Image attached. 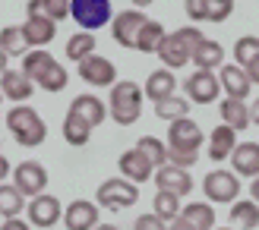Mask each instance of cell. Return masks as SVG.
I'll use <instances>...</instances> for the list:
<instances>
[{"label": "cell", "mask_w": 259, "mask_h": 230, "mask_svg": "<svg viewBox=\"0 0 259 230\" xmlns=\"http://www.w3.org/2000/svg\"><path fill=\"white\" fill-rule=\"evenodd\" d=\"M76 73H79V79L85 85H95V88H105V85L117 82V67H114L108 57H101V54H92V57L79 60L76 63Z\"/></svg>", "instance_id": "8"}, {"label": "cell", "mask_w": 259, "mask_h": 230, "mask_svg": "<svg viewBox=\"0 0 259 230\" xmlns=\"http://www.w3.org/2000/svg\"><path fill=\"white\" fill-rule=\"evenodd\" d=\"M190 113V101L187 98H177V95H171V98H164V101H155V117L158 120H180V117H187Z\"/></svg>", "instance_id": "36"}, {"label": "cell", "mask_w": 259, "mask_h": 230, "mask_svg": "<svg viewBox=\"0 0 259 230\" xmlns=\"http://www.w3.org/2000/svg\"><path fill=\"white\" fill-rule=\"evenodd\" d=\"M60 218H63V205H60L57 196L41 193V196H35V199L29 202V224H32V227H45V230H51Z\"/></svg>", "instance_id": "11"}, {"label": "cell", "mask_w": 259, "mask_h": 230, "mask_svg": "<svg viewBox=\"0 0 259 230\" xmlns=\"http://www.w3.org/2000/svg\"><path fill=\"white\" fill-rule=\"evenodd\" d=\"M155 186L164 189V193H174V196H190L193 193V177L187 167H174V164H161L155 170Z\"/></svg>", "instance_id": "12"}, {"label": "cell", "mask_w": 259, "mask_h": 230, "mask_svg": "<svg viewBox=\"0 0 259 230\" xmlns=\"http://www.w3.org/2000/svg\"><path fill=\"white\" fill-rule=\"evenodd\" d=\"M180 218L193 230H215V211H212L209 202H190V205L180 211Z\"/></svg>", "instance_id": "25"}, {"label": "cell", "mask_w": 259, "mask_h": 230, "mask_svg": "<svg viewBox=\"0 0 259 230\" xmlns=\"http://www.w3.org/2000/svg\"><path fill=\"white\" fill-rule=\"evenodd\" d=\"M234 145H237V133L231 130V126H225V123L215 126L212 136H209V158L212 161H228Z\"/></svg>", "instance_id": "23"}, {"label": "cell", "mask_w": 259, "mask_h": 230, "mask_svg": "<svg viewBox=\"0 0 259 230\" xmlns=\"http://www.w3.org/2000/svg\"><path fill=\"white\" fill-rule=\"evenodd\" d=\"M250 123H256V126H259V98L253 101V107H250Z\"/></svg>", "instance_id": "48"}, {"label": "cell", "mask_w": 259, "mask_h": 230, "mask_svg": "<svg viewBox=\"0 0 259 230\" xmlns=\"http://www.w3.org/2000/svg\"><path fill=\"white\" fill-rule=\"evenodd\" d=\"M202 193L209 202H222V205H231L240 196V177L228 174V170H209L202 180Z\"/></svg>", "instance_id": "6"}, {"label": "cell", "mask_w": 259, "mask_h": 230, "mask_svg": "<svg viewBox=\"0 0 259 230\" xmlns=\"http://www.w3.org/2000/svg\"><path fill=\"white\" fill-rule=\"evenodd\" d=\"M164 25L161 22H155V19H146V25L139 29L136 35V50H142V54H158V47L164 41Z\"/></svg>", "instance_id": "26"}, {"label": "cell", "mask_w": 259, "mask_h": 230, "mask_svg": "<svg viewBox=\"0 0 259 230\" xmlns=\"http://www.w3.org/2000/svg\"><path fill=\"white\" fill-rule=\"evenodd\" d=\"M7 60H10V57L4 54V50H0V76H4V73H7Z\"/></svg>", "instance_id": "49"}, {"label": "cell", "mask_w": 259, "mask_h": 230, "mask_svg": "<svg viewBox=\"0 0 259 230\" xmlns=\"http://www.w3.org/2000/svg\"><path fill=\"white\" fill-rule=\"evenodd\" d=\"M167 230H193V227H190V224H187V221H184V218L177 214V218H174L171 224H167Z\"/></svg>", "instance_id": "45"}, {"label": "cell", "mask_w": 259, "mask_h": 230, "mask_svg": "<svg viewBox=\"0 0 259 230\" xmlns=\"http://www.w3.org/2000/svg\"><path fill=\"white\" fill-rule=\"evenodd\" d=\"M7 174H10V161H7L4 155H0V183L7 180Z\"/></svg>", "instance_id": "46"}, {"label": "cell", "mask_w": 259, "mask_h": 230, "mask_svg": "<svg viewBox=\"0 0 259 230\" xmlns=\"http://www.w3.org/2000/svg\"><path fill=\"white\" fill-rule=\"evenodd\" d=\"M139 202V189L136 183H130L126 177H111L98 186V202L95 205L108 208V211H123V208H133Z\"/></svg>", "instance_id": "4"}, {"label": "cell", "mask_w": 259, "mask_h": 230, "mask_svg": "<svg viewBox=\"0 0 259 230\" xmlns=\"http://www.w3.org/2000/svg\"><path fill=\"white\" fill-rule=\"evenodd\" d=\"M25 35H22V25H7V29H0V50H4L7 57H25L29 50H25Z\"/></svg>", "instance_id": "31"}, {"label": "cell", "mask_w": 259, "mask_h": 230, "mask_svg": "<svg viewBox=\"0 0 259 230\" xmlns=\"http://www.w3.org/2000/svg\"><path fill=\"white\" fill-rule=\"evenodd\" d=\"M146 13L142 10H123L117 13V16L111 19V35H114V41H117L120 47H136V35L139 29L146 25Z\"/></svg>", "instance_id": "10"}, {"label": "cell", "mask_w": 259, "mask_h": 230, "mask_svg": "<svg viewBox=\"0 0 259 230\" xmlns=\"http://www.w3.org/2000/svg\"><path fill=\"white\" fill-rule=\"evenodd\" d=\"M136 151L152 164L155 170H158L161 164H167V145L161 142V139H155V136H142L139 142H136Z\"/></svg>", "instance_id": "32"}, {"label": "cell", "mask_w": 259, "mask_h": 230, "mask_svg": "<svg viewBox=\"0 0 259 230\" xmlns=\"http://www.w3.org/2000/svg\"><path fill=\"white\" fill-rule=\"evenodd\" d=\"M184 92L190 104H215L218 95H222V85H218L215 70H196L184 82Z\"/></svg>", "instance_id": "7"}, {"label": "cell", "mask_w": 259, "mask_h": 230, "mask_svg": "<svg viewBox=\"0 0 259 230\" xmlns=\"http://www.w3.org/2000/svg\"><path fill=\"white\" fill-rule=\"evenodd\" d=\"M152 211L158 214L161 221H167L171 224L174 218L184 208H180V196H174V193H164V189H158V193H155V199H152Z\"/></svg>", "instance_id": "35"}, {"label": "cell", "mask_w": 259, "mask_h": 230, "mask_svg": "<svg viewBox=\"0 0 259 230\" xmlns=\"http://www.w3.org/2000/svg\"><path fill=\"white\" fill-rule=\"evenodd\" d=\"M29 16H48V19H70V0H29Z\"/></svg>", "instance_id": "29"}, {"label": "cell", "mask_w": 259, "mask_h": 230, "mask_svg": "<svg viewBox=\"0 0 259 230\" xmlns=\"http://www.w3.org/2000/svg\"><path fill=\"white\" fill-rule=\"evenodd\" d=\"M215 230H231V227H215Z\"/></svg>", "instance_id": "52"}, {"label": "cell", "mask_w": 259, "mask_h": 230, "mask_svg": "<svg viewBox=\"0 0 259 230\" xmlns=\"http://www.w3.org/2000/svg\"><path fill=\"white\" fill-rule=\"evenodd\" d=\"M7 130L22 148H38L48 139V126L41 120V113L29 104H16L7 113Z\"/></svg>", "instance_id": "2"}, {"label": "cell", "mask_w": 259, "mask_h": 230, "mask_svg": "<svg viewBox=\"0 0 259 230\" xmlns=\"http://www.w3.org/2000/svg\"><path fill=\"white\" fill-rule=\"evenodd\" d=\"M231 167L237 177H259V142H237L231 151Z\"/></svg>", "instance_id": "15"}, {"label": "cell", "mask_w": 259, "mask_h": 230, "mask_svg": "<svg viewBox=\"0 0 259 230\" xmlns=\"http://www.w3.org/2000/svg\"><path fill=\"white\" fill-rule=\"evenodd\" d=\"M130 4H133L136 10H142V7H149V4H155V0H130Z\"/></svg>", "instance_id": "50"}, {"label": "cell", "mask_w": 259, "mask_h": 230, "mask_svg": "<svg viewBox=\"0 0 259 230\" xmlns=\"http://www.w3.org/2000/svg\"><path fill=\"white\" fill-rule=\"evenodd\" d=\"M250 193H253L250 199H253L256 205H259V177H253V183H250Z\"/></svg>", "instance_id": "47"}, {"label": "cell", "mask_w": 259, "mask_h": 230, "mask_svg": "<svg viewBox=\"0 0 259 230\" xmlns=\"http://www.w3.org/2000/svg\"><path fill=\"white\" fill-rule=\"evenodd\" d=\"M199 148H202V130L190 117L167 123V164L190 170L199 161Z\"/></svg>", "instance_id": "1"}, {"label": "cell", "mask_w": 259, "mask_h": 230, "mask_svg": "<svg viewBox=\"0 0 259 230\" xmlns=\"http://www.w3.org/2000/svg\"><path fill=\"white\" fill-rule=\"evenodd\" d=\"M22 208H25V196L16 186L0 183V218H19Z\"/></svg>", "instance_id": "33"}, {"label": "cell", "mask_w": 259, "mask_h": 230, "mask_svg": "<svg viewBox=\"0 0 259 230\" xmlns=\"http://www.w3.org/2000/svg\"><path fill=\"white\" fill-rule=\"evenodd\" d=\"M117 167H120V174L126 177L130 183H146V180H152V164L142 158L136 148L123 151L120 161H117Z\"/></svg>", "instance_id": "18"}, {"label": "cell", "mask_w": 259, "mask_h": 230, "mask_svg": "<svg viewBox=\"0 0 259 230\" xmlns=\"http://www.w3.org/2000/svg\"><path fill=\"white\" fill-rule=\"evenodd\" d=\"M13 186L19 189L22 196H41L45 186H48V170L41 161H22L13 167Z\"/></svg>", "instance_id": "9"}, {"label": "cell", "mask_w": 259, "mask_h": 230, "mask_svg": "<svg viewBox=\"0 0 259 230\" xmlns=\"http://www.w3.org/2000/svg\"><path fill=\"white\" fill-rule=\"evenodd\" d=\"M0 92H4V98L16 101V104H25V101L35 95V82L22 70H7L0 76Z\"/></svg>", "instance_id": "14"}, {"label": "cell", "mask_w": 259, "mask_h": 230, "mask_svg": "<svg viewBox=\"0 0 259 230\" xmlns=\"http://www.w3.org/2000/svg\"><path fill=\"white\" fill-rule=\"evenodd\" d=\"M95 35L92 32H76V35H70V41H67V57L73 60V63H79V60H85V57H92L95 54Z\"/></svg>", "instance_id": "34"}, {"label": "cell", "mask_w": 259, "mask_h": 230, "mask_svg": "<svg viewBox=\"0 0 259 230\" xmlns=\"http://www.w3.org/2000/svg\"><path fill=\"white\" fill-rule=\"evenodd\" d=\"M70 110H73V113H79V117H82L89 126H92V130L108 120V107L101 104V98H95V95H79V98H76L73 104H70Z\"/></svg>", "instance_id": "21"}, {"label": "cell", "mask_w": 259, "mask_h": 230, "mask_svg": "<svg viewBox=\"0 0 259 230\" xmlns=\"http://www.w3.org/2000/svg\"><path fill=\"white\" fill-rule=\"evenodd\" d=\"M0 230H32V224L22 221V218H7L4 224H0Z\"/></svg>", "instance_id": "44"}, {"label": "cell", "mask_w": 259, "mask_h": 230, "mask_svg": "<svg viewBox=\"0 0 259 230\" xmlns=\"http://www.w3.org/2000/svg\"><path fill=\"white\" fill-rule=\"evenodd\" d=\"M67 82H70V73L63 70L57 60L51 63V67H48V70H45V73H41V76H38V79H35V85L41 88V92H51V95L63 92V88H67Z\"/></svg>", "instance_id": "30"}, {"label": "cell", "mask_w": 259, "mask_h": 230, "mask_svg": "<svg viewBox=\"0 0 259 230\" xmlns=\"http://www.w3.org/2000/svg\"><path fill=\"white\" fill-rule=\"evenodd\" d=\"M0 98H4V92H0Z\"/></svg>", "instance_id": "53"}, {"label": "cell", "mask_w": 259, "mask_h": 230, "mask_svg": "<svg viewBox=\"0 0 259 230\" xmlns=\"http://www.w3.org/2000/svg\"><path fill=\"white\" fill-rule=\"evenodd\" d=\"M234 13V0H205V22H225Z\"/></svg>", "instance_id": "39"}, {"label": "cell", "mask_w": 259, "mask_h": 230, "mask_svg": "<svg viewBox=\"0 0 259 230\" xmlns=\"http://www.w3.org/2000/svg\"><path fill=\"white\" fill-rule=\"evenodd\" d=\"M70 19H76L85 32H95L114 19L111 0H70Z\"/></svg>", "instance_id": "5"}, {"label": "cell", "mask_w": 259, "mask_h": 230, "mask_svg": "<svg viewBox=\"0 0 259 230\" xmlns=\"http://www.w3.org/2000/svg\"><path fill=\"white\" fill-rule=\"evenodd\" d=\"M174 35H177L180 41H184V44L190 47V57H193V50H196V47L202 44V38H205V35L199 32V29H193V25H184V29H177Z\"/></svg>", "instance_id": "40"}, {"label": "cell", "mask_w": 259, "mask_h": 230, "mask_svg": "<svg viewBox=\"0 0 259 230\" xmlns=\"http://www.w3.org/2000/svg\"><path fill=\"white\" fill-rule=\"evenodd\" d=\"M243 73H247V79H250L253 85H259V54L247 63V67H243Z\"/></svg>", "instance_id": "43"}, {"label": "cell", "mask_w": 259, "mask_h": 230, "mask_svg": "<svg viewBox=\"0 0 259 230\" xmlns=\"http://www.w3.org/2000/svg\"><path fill=\"white\" fill-rule=\"evenodd\" d=\"M22 35H25V44H29V47H45V44L54 41L57 22L48 19V16H29L22 22Z\"/></svg>", "instance_id": "16"}, {"label": "cell", "mask_w": 259, "mask_h": 230, "mask_svg": "<svg viewBox=\"0 0 259 230\" xmlns=\"http://www.w3.org/2000/svg\"><path fill=\"white\" fill-rule=\"evenodd\" d=\"M193 67H199V70H215V67H222L225 63V47L212 41V38H202V44L193 50V57H190Z\"/></svg>", "instance_id": "24"}, {"label": "cell", "mask_w": 259, "mask_h": 230, "mask_svg": "<svg viewBox=\"0 0 259 230\" xmlns=\"http://www.w3.org/2000/svg\"><path fill=\"white\" fill-rule=\"evenodd\" d=\"M184 10H187V16L193 22H202L205 19V0H184Z\"/></svg>", "instance_id": "42"}, {"label": "cell", "mask_w": 259, "mask_h": 230, "mask_svg": "<svg viewBox=\"0 0 259 230\" xmlns=\"http://www.w3.org/2000/svg\"><path fill=\"white\" fill-rule=\"evenodd\" d=\"M60 221L67 224V230H95L98 227V205L89 199H76L63 208Z\"/></svg>", "instance_id": "13"}, {"label": "cell", "mask_w": 259, "mask_h": 230, "mask_svg": "<svg viewBox=\"0 0 259 230\" xmlns=\"http://www.w3.org/2000/svg\"><path fill=\"white\" fill-rule=\"evenodd\" d=\"M89 136H92V126H89L79 113L67 110V117H63V139H67L73 148H82L89 142Z\"/></svg>", "instance_id": "27"}, {"label": "cell", "mask_w": 259, "mask_h": 230, "mask_svg": "<svg viewBox=\"0 0 259 230\" xmlns=\"http://www.w3.org/2000/svg\"><path fill=\"white\" fill-rule=\"evenodd\" d=\"M133 230H167V221H161L158 214H139L136 218V224H133Z\"/></svg>", "instance_id": "41"}, {"label": "cell", "mask_w": 259, "mask_h": 230, "mask_svg": "<svg viewBox=\"0 0 259 230\" xmlns=\"http://www.w3.org/2000/svg\"><path fill=\"white\" fill-rule=\"evenodd\" d=\"M231 221H234L240 230L259 227V205H256L253 199H237V202H231Z\"/></svg>", "instance_id": "28"}, {"label": "cell", "mask_w": 259, "mask_h": 230, "mask_svg": "<svg viewBox=\"0 0 259 230\" xmlns=\"http://www.w3.org/2000/svg\"><path fill=\"white\" fill-rule=\"evenodd\" d=\"M142 88L136 82H114L111 85V104H108V113L111 120H117L120 126H133L142 113Z\"/></svg>", "instance_id": "3"}, {"label": "cell", "mask_w": 259, "mask_h": 230, "mask_svg": "<svg viewBox=\"0 0 259 230\" xmlns=\"http://www.w3.org/2000/svg\"><path fill=\"white\" fill-rule=\"evenodd\" d=\"M218 85L228 92V98H240V101H247L250 98V88L253 82L247 79V73H243V67H222L218 70Z\"/></svg>", "instance_id": "17"}, {"label": "cell", "mask_w": 259, "mask_h": 230, "mask_svg": "<svg viewBox=\"0 0 259 230\" xmlns=\"http://www.w3.org/2000/svg\"><path fill=\"white\" fill-rule=\"evenodd\" d=\"M95 230H120V227H114V224H98Z\"/></svg>", "instance_id": "51"}, {"label": "cell", "mask_w": 259, "mask_h": 230, "mask_svg": "<svg viewBox=\"0 0 259 230\" xmlns=\"http://www.w3.org/2000/svg\"><path fill=\"white\" fill-rule=\"evenodd\" d=\"M218 113H222V123L231 126L234 133H240V130L250 126V107H247V101H240V98H225L222 107H218Z\"/></svg>", "instance_id": "22"}, {"label": "cell", "mask_w": 259, "mask_h": 230, "mask_svg": "<svg viewBox=\"0 0 259 230\" xmlns=\"http://www.w3.org/2000/svg\"><path fill=\"white\" fill-rule=\"evenodd\" d=\"M158 57L164 63V70H180V67H187V63H190V47L171 32V35H164V41L158 47Z\"/></svg>", "instance_id": "19"}, {"label": "cell", "mask_w": 259, "mask_h": 230, "mask_svg": "<svg viewBox=\"0 0 259 230\" xmlns=\"http://www.w3.org/2000/svg\"><path fill=\"white\" fill-rule=\"evenodd\" d=\"M142 95L152 98V101H164V98L177 95V79H174V73H171V70H155L149 79H146Z\"/></svg>", "instance_id": "20"}, {"label": "cell", "mask_w": 259, "mask_h": 230, "mask_svg": "<svg viewBox=\"0 0 259 230\" xmlns=\"http://www.w3.org/2000/svg\"><path fill=\"white\" fill-rule=\"evenodd\" d=\"M256 54H259V38H256V35L237 38V44H234V63H237V67H247Z\"/></svg>", "instance_id": "38"}, {"label": "cell", "mask_w": 259, "mask_h": 230, "mask_svg": "<svg viewBox=\"0 0 259 230\" xmlns=\"http://www.w3.org/2000/svg\"><path fill=\"white\" fill-rule=\"evenodd\" d=\"M51 63H54V57H51L45 47H35V50H29V54L22 57V73L29 76L32 82H35L38 76H41V73H45V70L51 67Z\"/></svg>", "instance_id": "37"}]
</instances>
